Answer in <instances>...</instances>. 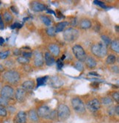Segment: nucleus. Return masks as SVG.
<instances>
[{"instance_id": "47", "label": "nucleus", "mask_w": 119, "mask_h": 123, "mask_svg": "<svg viewBox=\"0 0 119 123\" xmlns=\"http://www.w3.org/2000/svg\"><path fill=\"white\" fill-rule=\"evenodd\" d=\"M3 42H4V39L2 38H0V43H2Z\"/></svg>"}, {"instance_id": "24", "label": "nucleus", "mask_w": 119, "mask_h": 123, "mask_svg": "<svg viewBox=\"0 0 119 123\" xmlns=\"http://www.w3.org/2000/svg\"><path fill=\"white\" fill-rule=\"evenodd\" d=\"M40 19L42 20V21L44 22V24L46 26H50L51 24V20L50 19V18H49L46 16H41Z\"/></svg>"}, {"instance_id": "6", "label": "nucleus", "mask_w": 119, "mask_h": 123, "mask_svg": "<svg viewBox=\"0 0 119 123\" xmlns=\"http://www.w3.org/2000/svg\"><path fill=\"white\" fill-rule=\"evenodd\" d=\"M71 105L73 109L78 114H84L86 111L85 106L82 100L79 97H74L71 99Z\"/></svg>"}, {"instance_id": "19", "label": "nucleus", "mask_w": 119, "mask_h": 123, "mask_svg": "<svg viewBox=\"0 0 119 123\" xmlns=\"http://www.w3.org/2000/svg\"><path fill=\"white\" fill-rule=\"evenodd\" d=\"M28 115H29V119L32 121V122H38V113L36 112V111L34 110V109H31L29 113H28Z\"/></svg>"}, {"instance_id": "8", "label": "nucleus", "mask_w": 119, "mask_h": 123, "mask_svg": "<svg viewBox=\"0 0 119 123\" xmlns=\"http://www.w3.org/2000/svg\"><path fill=\"white\" fill-rule=\"evenodd\" d=\"M1 97L8 100L14 97L15 91L10 86H5L1 89Z\"/></svg>"}, {"instance_id": "7", "label": "nucleus", "mask_w": 119, "mask_h": 123, "mask_svg": "<svg viewBox=\"0 0 119 123\" xmlns=\"http://www.w3.org/2000/svg\"><path fill=\"white\" fill-rule=\"evenodd\" d=\"M72 50L76 58L79 62H84L85 61L86 58H87V55H86L82 47L80 45H74L72 47Z\"/></svg>"}, {"instance_id": "14", "label": "nucleus", "mask_w": 119, "mask_h": 123, "mask_svg": "<svg viewBox=\"0 0 119 123\" xmlns=\"http://www.w3.org/2000/svg\"><path fill=\"white\" fill-rule=\"evenodd\" d=\"M31 8L32 10L35 11V12H40V11H44L46 10V7L45 5L40 3L38 2H33L31 4Z\"/></svg>"}, {"instance_id": "18", "label": "nucleus", "mask_w": 119, "mask_h": 123, "mask_svg": "<svg viewBox=\"0 0 119 123\" xmlns=\"http://www.w3.org/2000/svg\"><path fill=\"white\" fill-rule=\"evenodd\" d=\"M49 49L50 51V52L54 55H55V56H57V55H59L60 54V47L57 45V44H50V45L49 46Z\"/></svg>"}, {"instance_id": "45", "label": "nucleus", "mask_w": 119, "mask_h": 123, "mask_svg": "<svg viewBox=\"0 0 119 123\" xmlns=\"http://www.w3.org/2000/svg\"><path fill=\"white\" fill-rule=\"evenodd\" d=\"M96 72H90V74H93V75H96V76H99L98 74H95Z\"/></svg>"}, {"instance_id": "41", "label": "nucleus", "mask_w": 119, "mask_h": 123, "mask_svg": "<svg viewBox=\"0 0 119 123\" xmlns=\"http://www.w3.org/2000/svg\"><path fill=\"white\" fill-rule=\"evenodd\" d=\"M109 114H110V115L115 114V107L114 108H110V109L109 110Z\"/></svg>"}, {"instance_id": "20", "label": "nucleus", "mask_w": 119, "mask_h": 123, "mask_svg": "<svg viewBox=\"0 0 119 123\" xmlns=\"http://www.w3.org/2000/svg\"><path fill=\"white\" fill-rule=\"evenodd\" d=\"M79 25L82 29H88L91 27V21L89 19H82L80 21Z\"/></svg>"}, {"instance_id": "16", "label": "nucleus", "mask_w": 119, "mask_h": 123, "mask_svg": "<svg viewBox=\"0 0 119 123\" xmlns=\"http://www.w3.org/2000/svg\"><path fill=\"white\" fill-rule=\"evenodd\" d=\"M85 62L86 66H87L88 69H93V68H95V67L96 66V64H97L96 60L93 58L91 57V56H88V57L87 56V58H86Z\"/></svg>"}, {"instance_id": "42", "label": "nucleus", "mask_w": 119, "mask_h": 123, "mask_svg": "<svg viewBox=\"0 0 119 123\" xmlns=\"http://www.w3.org/2000/svg\"><path fill=\"white\" fill-rule=\"evenodd\" d=\"M115 114L116 115H118L119 114V107H118V105H117L116 107H115Z\"/></svg>"}, {"instance_id": "34", "label": "nucleus", "mask_w": 119, "mask_h": 123, "mask_svg": "<svg viewBox=\"0 0 119 123\" xmlns=\"http://www.w3.org/2000/svg\"><path fill=\"white\" fill-rule=\"evenodd\" d=\"M7 114V110L4 107L0 106V117H6Z\"/></svg>"}, {"instance_id": "17", "label": "nucleus", "mask_w": 119, "mask_h": 123, "mask_svg": "<svg viewBox=\"0 0 119 123\" xmlns=\"http://www.w3.org/2000/svg\"><path fill=\"white\" fill-rule=\"evenodd\" d=\"M44 60H45V63L47 66H52L54 63H55V60L54 58V57L51 55V53L46 52L44 55Z\"/></svg>"}, {"instance_id": "31", "label": "nucleus", "mask_w": 119, "mask_h": 123, "mask_svg": "<svg viewBox=\"0 0 119 123\" xmlns=\"http://www.w3.org/2000/svg\"><path fill=\"white\" fill-rule=\"evenodd\" d=\"M7 105H8V100H7V99L0 97V106L5 108Z\"/></svg>"}, {"instance_id": "11", "label": "nucleus", "mask_w": 119, "mask_h": 123, "mask_svg": "<svg viewBox=\"0 0 119 123\" xmlns=\"http://www.w3.org/2000/svg\"><path fill=\"white\" fill-rule=\"evenodd\" d=\"M33 55H34V64L35 66L40 67L44 64V56H43L42 53L40 51L35 50L33 52Z\"/></svg>"}, {"instance_id": "23", "label": "nucleus", "mask_w": 119, "mask_h": 123, "mask_svg": "<svg viewBox=\"0 0 119 123\" xmlns=\"http://www.w3.org/2000/svg\"><path fill=\"white\" fill-rule=\"evenodd\" d=\"M3 18L5 21L10 22L13 20V16L10 12H8V11H5L3 13Z\"/></svg>"}, {"instance_id": "38", "label": "nucleus", "mask_w": 119, "mask_h": 123, "mask_svg": "<svg viewBox=\"0 0 119 123\" xmlns=\"http://www.w3.org/2000/svg\"><path fill=\"white\" fill-rule=\"evenodd\" d=\"M94 3L96 4V5H99V6H101L103 8H106L107 7L105 6V5L104 4V2H100V1H94Z\"/></svg>"}, {"instance_id": "44", "label": "nucleus", "mask_w": 119, "mask_h": 123, "mask_svg": "<svg viewBox=\"0 0 119 123\" xmlns=\"http://www.w3.org/2000/svg\"><path fill=\"white\" fill-rule=\"evenodd\" d=\"M76 21H77V20H76V19H73L72 20V22H71V25L72 26H76V25H77V22H76Z\"/></svg>"}, {"instance_id": "15", "label": "nucleus", "mask_w": 119, "mask_h": 123, "mask_svg": "<svg viewBox=\"0 0 119 123\" xmlns=\"http://www.w3.org/2000/svg\"><path fill=\"white\" fill-rule=\"evenodd\" d=\"M35 86V82L33 80H26L22 83V86H21V88H23L25 92H29L31 91L34 88Z\"/></svg>"}, {"instance_id": "2", "label": "nucleus", "mask_w": 119, "mask_h": 123, "mask_svg": "<svg viewBox=\"0 0 119 123\" xmlns=\"http://www.w3.org/2000/svg\"><path fill=\"white\" fill-rule=\"evenodd\" d=\"M91 51L95 56L98 58H104L107 53V47L102 42H99L93 44L91 47Z\"/></svg>"}, {"instance_id": "28", "label": "nucleus", "mask_w": 119, "mask_h": 123, "mask_svg": "<svg viewBox=\"0 0 119 123\" xmlns=\"http://www.w3.org/2000/svg\"><path fill=\"white\" fill-rule=\"evenodd\" d=\"M102 41H103V43L104 44V45L107 47V46H108V45H110V44L111 43V40H110V38L108 37V36H102Z\"/></svg>"}, {"instance_id": "46", "label": "nucleus", "mask_w": 119, "mask_h": 123, "mask_svg": "<svg viewBox=\"0 0 119 123\" xmlns=\"http://www.w3.org/2000/svg\"><path fill=\"white\" fill-rule=\"evenodd\" d=\"M3 69H4V68H3V66L0 64V71H2Z\"/></svg>"}, {"instance_id": "26", "label": "nucleus", "mask_w": 119, "mask_h": 123, "mask_svg": "<svg viewBox=\"0 0 119 123\" xmlns=\"http://www.w3.org/2000/svg\"><path fill=\"white\" fill-rule=\"evenodd\" d=\"M48 77H39L37 79V83H38V86H44L46 83V80H48Z\"/></svg>"}, {"instance_id": "33", "label": "nucleus", "mask_w": 119, "mask_h": 123, "mask_svg": "<svg viewBox=\"0 0 119 123\" xmlns=\"http://www.w3.org/2000/svg\"><path fill=\"white\" fill-rule=\"evenodd\" d=\"M10 55V51H5V52H0V58L1 59H5L8 55Z\"/></svg>"}, {"instance_id": "32", "label": "nucleus", "mask_w": 119, "mask_h": 123, "mask_svg": "<svg viewBox=\"0 0 119 123\" xmlns=\"http://www.w3.org/2000/svg\"><path fill=\"white\" fill-rule=\"evenodd\" d=\"M75 68L77 69L78 71H79V72H82V71H83L84 67H83V65H82V62H79V61H78L77 63H76V64H75Z\"/></svg>"}, {"instance_id": "27", "label": "nucleus", "mask_w": 119, "mask_h": 123, "mask_svg": "<svg viewBox=\"0 0 119 123\" xmlns=\"http://www.w3.org/2000/svg\"><path fill=\"white\" fill-rule=\"evenodd\" d=\"M102 103L104 105H111L113 103V99L110 97H105L102 99Z\"/></svg>"}, {"instance_id": "22", "label": "nucleus", "mask_w": 119, "mask_h": 123, "mask_svg": "<svg viewBox=\"0 0 119 123\" xmlns=\"http://www.w3.org/2000/svg\"><path fill=\"white\" fill-rule=\"evenodd\" d=\"M116 56L114 55H108L107 59H106V63L109 65H112V64H114L115 62H116Z\"/></svg>"}, {"instance_id": "29", "label": "nucleus", "mask_w": 119, "mask_h": 123, "mask_svg": "<svg viewBox=\"0 0 119 123\" xmlns=\"http://www.w3.org/2000/svg\"><path fill=\"white\" fill-rule=\"evenodd\" d=\"M17 61L19 63H21V64H27L29 62V60L28 58H24L23 56H21V57H18L17 58Z\"/></svg>"}, {"instance_id": "1", "label": "nucleus", "mask_w": 119, "mask_h": 123, "mask_svg": "<svg viewBox=\"0 0 119 123\" xmlns=\"http://www.w3.org/2000/svg\"><path fill=\"white\" fill-rule=\"evenodd\" d=\"M37 113L38 117L43 119H54L56 117V111H53L47 105H42L39 107Z\"/></svg>"}, {"instance_id": "12", "label": "nucleus", "mask_w": 119, "mask_h": 123, "mask_svg": "<svg viewBox=\"0 0 119 123\" xmlns=\"http://www.w3.org/2000/svg\"><path fill=\"white\" fill-rule=\"evenodd\" d=\"M14 97H16V100L19 103H23L26 97V92L24 90L23 88H18L15 92Z\"/></svg>"}, {"instance_id": "30", "label": "nucleus", "mask_w": 119, "mask_h": 123, "mask_svg": "<svg viewBox=\"0 0 119 123\" xmlns=\"http://www.w3.org/2000/svg\"><path fill=\"white\" fill-rule=\"evenodd\" d=\"M46 33L49 36H54L55 35V28L53 27H50L46 30Z\"/></svg>"}, {"instance_id": "37", "label": "nucleus", "mask_w": 119, "mask_h": 123, "mask_svg": "<svg viewBox=\"0 0 119 123\" xmlns=\"http://www.w3.org/2000/svg\"><path fill=\"white\" fill-rule=\"evenodd\" d=\"M57 68H58L59 69H60L62 68V66H63V63H62V60L58 59V60L57 61Z\"/></svg>"}, {"instance_id": "40", "label": "nucleus", "mask_w": 119, "mask_h": 123, "mask_svg": "<svg viewBox=\"0 0 119 123\" xmlns=\"http://www.w3.org/2000/svg\"><path fill=\"white\" fill-rule=\"evenodd\" d=\"M4 27H5V25H4V23H3V21L2 19L1 16H0V30H3Z\"/></svg>"}, {"instance_id": "5", "label": "nucleus", "mask_w": 119, "mask_h": 123, "mask_svg": "<svg viewBox=\"0 0 119 123\" xmlns=\"http://www.w3.org/2000/svg\"><path fill=\"white\" fill-rule=\"evenodd\" d=\"M57 117L60 121H66L71 116L69 108L65 104H60L57 108Z\"/></svg>"}, {"instance_id": "4", "label": "nucleus", "mask_w": 119, "mask_h": 123, "mask_svg": "<svg viewBox=\"0 0 119 123\" xmlns=\"http://www.w3.org/2000/svg\"><path fill=\"white\" fill-rule=\"evenodd\" d=\"M3 79L10 84H16L20 80V74L15 70H9L4 73Z\"/></svg>"}, {"instance_id": "9", "label": "nucleus", "mask_w": 119, "mask_h": 123, "mask_svg": "<svg viewBox=\"0 0 119 123\" xmlns=\"http://www.w3.org/2000/svg\"><path fill=\"white\" fill-rule=\"evenodd\" d=\"M86 106L91 112H96V111L99 110L101 107V103L98 99H92L88 101Z\"/></svg>"}, {"instance_id": "13", "label": "nucleus", "mask_w": 119, "mask_h": 123, "mask_svg": "<svg viewBox=\"0 0 119 123\" xmlns=\"http://www.w3.org/2000/svg\"><path fill=\"white\" fill-rule=\"evenodd\" d=\"M27 122V114L24 111H21L16 115L14 118L15 123H26Z\"/></svg>"}, {"instance_id": "35", "label": "nucleus", "mask_w": 119, "mask_h": 123, "mask_svg": "<svg viewBox=\"0 0 119 123\" xmlns=\"http://www.w3.org/2000/svg\"><path fill=\"white\" fill-rule=\"evenodd\" d=\"M112 97H113V99L115 100L116 103H118L119 102V94H118V92H114L113 94Z\"/></svg>"}, {"instance_id": "21", "label": "nucleus", "mask_w": 119, "mask_h": 123, "mask_svg": "<svg viewBox=\"0 0 119 123\" xmlns=\"http://www.w3.org/2000/svg\"><path fill=\"white\" fill-rule=\"evenodd\" d=\"M68 25V22L67 21H62L58 23L56 27H55V32H62L65 28L66 27V26Z\"/></svg>"}, {"instance_id": "10", "label": "nucleus", "mask_w": 119, "mask_h": 123, "mask_svg": "<svg viewBox=\"0 0 119 123\" xmlns=\"http://www.w3.org/2000/svg\"><path fill=\"white\" fill-rule=\"evenodd\" d=\"M48 80L49 85L54 88H59L62 87L64 84L62 80L58 76H52L49 79H48Z\"/></svg>"}, {"instance_id": "3", "label": "nucleus", "mask_w": 119, "mask_h": 123, "mask_svg": "<svg viewBox=\"0 0 119 123\" xmlns=\"http://www.w3.org/2000/svg\"><path fill=\"white\" fill-rule=\"evenodd\" d=\"M79 36V32L78 30L69 27L64 30L63 32V38L67 42H72L77 40Z\"/></svg>"}, {"instance_id": "36", "label": "nucleus", "mask_w": 119, "mask_h": 123, "mask_svg": "<svg viewBox=\"0 0 119 123\" xmlns=\"http://www.w3.org/2000/svg\"><path fill=\"white\" fill-rule=\"evenodd\" d=\"M22 55H23V57L24 58H29L32 57V52H22Z\"/></svg>"}, {"instance_id": "43", "label": "nucleus", "mask_w": 119, "mask_h": 123, "mask_svg": "<svg viewBox=\"0 0 119 123\" xmlns=\"http://www.w3.org/2000/svg\"><path fill=\"white\" fill-rule=\"evenodd\" d=\"M113 72L115 73V70H116V72H117V74L118 73V66H113Z\"/></svg>"}, {"instance_id": "39", "label": "nucleus", "mask_w": 119, "mask_h": 123, "mask_svg": "<svg viewBox=\"0 0 119 123\" xmlns=\"http://www.w3.org/2000/svg\"><path fill=\"white\" fill-rule=\"evenodd\" d=\"M21 27H22V25H21V24H19V23H15V24H13L12 25L11 28H13V29H14V28H21Z\"/></svg>"}, {"instance_id": "25", "label": "nucleus", "mask_w": 119, "mask_h": 123, "mask_svg": "<svg viewBox=\"0 0 119 123\" xmlns=\"http://www.w3.org/2000/svg\"><path fill=\"white\" fill-rule=\"evenodd\" d=\"M111 48L115 52H119V43H118V41H113L111 42Z\"/></svg>"}]
</instances>
